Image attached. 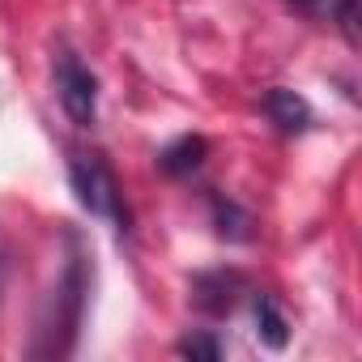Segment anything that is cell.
<instances>
[{"mask_svg": "<svg viewBox=\"0 0 362 362\" xmlns=\"http://www.w3.org/2000/svg\"><path fill=\"white\" fill-rule=\"evenodd\" d=\"M56 90H60V107L77 128H90L98 115V77L77 60V56H60L56 64Z\"/></svg>", "mask_w": 362, "mask_h": 362, "instance_id": "cell-3", "label": "cell"}, {"mask_svg": "<svg viewBox=\"0 0 362 362\" xmlns=\"http://www.w3.org/2000/svg\"><path fill=\"white\" fill-rule=\"evenodd\" d=\"M179 354H184V358H205V362H218V358H222V341H218V337H209V332H192V337L179 341Z\"/></svg>", "mask_w": 362, "mask_h": 362, "instance_id": "cell-9", "label": "cell"}, {"mask_svg": "<svg viewBox=\"0 0 362 362\" xmlns=\"http://www.w3.org/2000/svg\"><path fill=\"white\" fill-rule=\"evenodd\" d=\"M214 222H218V235L222 239H235V243H243V239H252V218L235 205V201H222V197H214Z\"/></svg>", "mask_w": 362, "mask_h": 362, "instance_id": "cell-8", "label": "cell"}, {"mask_svg": "<svg viewBox=\"0 0 362 362\" xmlns=\"http://www.w3.org/2000/svg\"><path fill=\"white\" fill-rule=\"evenodd\" d=\"M239 294H243V273H235V269H214L192 281V303L209 315H230Z\"/></svg>", "mask_w": 362, "mask_h": 362, "instance_id": "cell-4", "label": "cell"}, {"mask_svg": "<svg viewBox=\"0 0 362 362\" xmlns=\"http://www.w3.org/2000/svg\"><path fill=\"white\" fill-rule=\"evenodd\" d=\"M256 337L269 349H286L290 345V320H286V311L277 307L273 294H256Z\"/></svg>", "mask_w": 362, "mask_h": 362, "instance_id": "cell-7", "label": "cell"}, {"mask_svg": "<svg viewBox=\"0 0 362 362\" xmlns=\"http://www.w3.org/2000/svg\"><path fill=\"white\" fill-rule=\"evenodd\" d=\"M69 179H73V192H77L81 209H90L94 218H111L119 230H128V209H124L119 184L107 170V162H98L90 153H77L73 166H69Z\"/></svg>", "mask_w": 362, "mask_h": 362, "instance_id": "cell-2", "label": "cell"}, {"mask_svg": "<svg viewBox=\"0 0 362 362\" xmlns=\"http://www.w3.org/2000/svg\"><path fill=\"white\" fill-rule=\"evenodd\" d=\"M86 294H90V281H86V260L81 256H69L64 264V277L60 286L52 290V303H47V315L39 320V341H35V358H64L81 332V315H86Z\"/></svg>", "mask_w": 362, "mask_h": 362, "instance_id": "cell-1", "label": "cell"}, {"mask_svg": "<svg viewBox=\"0 0 362 362\" xmlns=\"http://www.w3.org/2000/svg\"><path fill=\"white\" fill-rule=\"evenodd\" d=\"M209 158V141L205 136H179L158 153V170L162 175H192L201 162Z\"/></svg>", "mask_w": 362, "mask_h": 362, "instance_id": "cell-6", "label": "cell"}, {"mask_svg": "<svg viewBox=\"0 0 362 362\" xmlns=\"http://www.w3.org/2000/svg\"><path fill=\"white\" fill-rule=\"evenodd\" d=\"M264 111H269V119H273L281 132H307V128H311V107H307V98L294 94V90H286V86H273V90L264 94Z\"/></svg>", "mask_w": 362, "mask_h": 362, "instance_id": "cell-5", "label": "cell"}]
</instances>
